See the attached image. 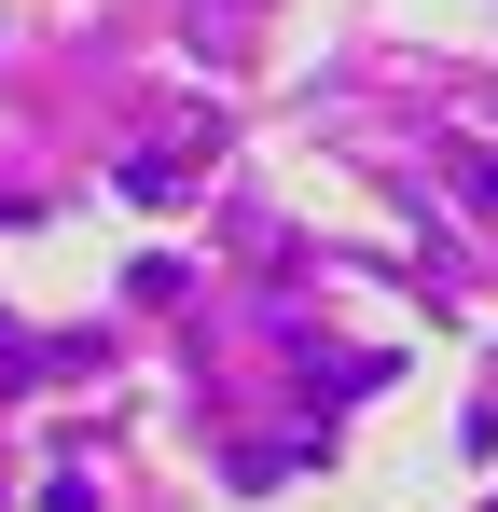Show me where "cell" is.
<instances>
[{"mask_svg":"<svg viewBox=\"0 0 498 512\" xmlns=\"http://www.w3.org/2000/svg\"><path fill=\"white\" fill-rule=\"evenodd\" d=\"M457 194H471V208L498 222V153H457Z\"/></svg>","mask_w":498,"mask_h":512,"instance_id":"1","label":"cell"}]
</instances>
